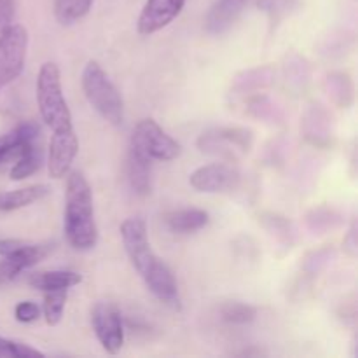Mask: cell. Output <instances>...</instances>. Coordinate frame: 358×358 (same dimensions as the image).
I'll return each mask as SVG.
<instances>
[{"label": "cell", "instance_id": "obj_34", "mask_svg": "<svg viewBox=\"0 0 358 358\" xmlns=\"http://www.w3.org/2000/svg\"><path fill=\"white\" fill-rule=\"evenodd\" d=\"M14 13H16V0H0V42L13 24Z\"/></svg>", "mask_w": 358, "mask_h": 358}, {"label": "cell", "instance_id": "obj_2", "mask_svg": "<svg viewBox=\"0 0 358 358\" xmlns=\"http://www.w3.org/2000/svg\"><path fill=\"white\" fill-rule=\"evenodd\" d=\"M65 192V234L72 248L93 250L98 243V226L94 220L93 191L80 171H69Z\"/></svg>", "mask_w": 358, "mask_h": 358}, {"label": "cell", "instance_id": "obj_15", "mask_svg": "<svg viewBox=\"0 0 358 358\" xmlns=\"http://www.w3.org/2000/svg\"><path fill=\"white\" fill-rule=\"evenodd\" d=\"M248 0H215L205 17V30L210 35H222L236 23Z\"/></svg>", "mask_w": 358, "mask_h": 358}, {"label": "cell", "instance_id": "obj_22", "mask_svg": "<svg viewBox=\"0 0 358 358\" xmlns=\"http://www.w3.org/2000/svg\"><path fill=\"white\" fill-rule=\"evenodd\" d=\"M93 0H55V16L59 24L69 27L87 16Z\"/></svg>", "mask_w": 358, "mask_h": 358}, {"label": "cell", "instance_id": "obj_20", "mask_svg": "<svg viewBox=\"0 0 358 358\" xmlns=\"http://www.w3.org/2000/svg\"><path fill=\"white\" fill-rule=\"evenodd\" d=\"M51 192V189L44 184L28 185V187L16 189V191L2 192L0 194V212H14L24 206L44 199Z\"/></svg>", "mask_w": 358, "mask_h": 358}, {"label": "cell", "instance_id": "obj_32", "mask_svg": "<svg viewBox=\"0 0 358 358\" xmlns=\"http://www.w3.org/2000/svg\"><path fill=\"white\" fill-rule=\"evenodd\" d=\"M332 255H334V250H332L331 247L318 248V250L310 252V254L304 257L303 269L308 273V275H318V273L324 271V269L327 268Z\"/></svg>", "mask_w": 358, "mask_h": 358}, {"label": "cell", "instance_id": "obj_18", "mask_svg": "<svg viewBox=\"0 0 358 358\" xmlns=\"http://www.w3.org/2000/svg\"><path fill=\"white\" fill-rule=\"evenodd\" d=\"M275 83V69L271 65L257 66L238 73L233 80V94H248L271 86Z\"/></svg>", "mask_w": 358, "mask_h": 358}, {"label": "cell", "instance_id": "obj_25", "mask_svg": "<svg viewBox=\"0 0 358 358\" xmlns=\"http://www.w3.org/2000/svg\"><path fill=\"white\" fill-rule=\"evenodd\" d=\"M44 163V152L38 147L31 145L20 159L14 161V166L10 168V178L13 180H23V178L34 175Z\"/></svg>", "mask_w": 358, "mask_h": 358}, {"label": "cell", "instance_id": "obj_26", "mask_svg": "<svg viewBox=\"0 0 358 358\" xmlns=\"http://www.w3.org/2000/svg\"><path fill=\"white\" fill-rule=\"evenodd\" d=\"M261 224L271 236H275L282 243L289 245V247L294 243V226L285 217H280L276 213H266L261 217Z\"/></svg>", "mask_w": 358, "mask_h": 358}, {"label": "cell", "instance_id": "obj_29", "mask_svg": "<svg viewBox=\"0 0 358 358\" xmlns=\"http://www.w3.org/2000/svg\"><path fill=\"white\" fill-rule=\"evenodd\" d=\"M297 3H299V0H259L257 7L262 13L268 14L271 24L276 27L296 9Z\"/></svg>", "mask_w": 358, "mask_h": 358}, {"label": "cell", "instance_id": "obj_10", "mask_svg": "<svg viewBox=\"0 0 358 358\" xmlns=\"http://www.w3.org/2000/svg\"><path fill=\"white\" fill-rule=\"evenodd\" d=\"M240 171L229 163L205 164L192 171L189 177L191 187L198 192H206V194L234 191L240 185Z\"/></svg>", "mask_w": 358, "mask_h": 358}, {"label": "cell", "instance_id": "obj_6", "mask_svg": "<svg viewBox=\"0 0 358 358\" xmlns=\"http://www.w3.org/2000/svg\"><path fill=\"white\" fill-rule=\"evenodd\" d=\"M254 143V135L245 128H217L199 135L198 149L210 156H219L226 161H234L247 154Z\"/></svg>", "mask_w": 358, "mask_h": 358}, {"label": "cell", "instance_id": "obj_5", "mask_svg": "<svg viewBox=\"0 0 358 358\" xmlns=\"http://www.w3.org/2000/svg\"><path fill=\"white\" fill-rule=\"evenodd\" d=\"M52 250L49 243H31L27 240H0V283L13 282L21 271L44 261Z\"/></svg>", "mask_w": 358, "mask_h": 358}, {"label": "cell", "instance_id": "obj_35", "mask_svg": "<svg viewBox=\"0 0 358 358\" xmlns=\"http://www.w3.org/2000/svg\"><path fill=\"white\" fill-rule=\"evenodd\" d=\"M343 248H345V252L350 255V257H355V255H357L358 241H357V224L355 222L352 224L348 234L345 236V241H343Z\"/></svg>", "mask_w": 358, "mask_h": 358}, {"label": "cell", "instance_id": "obj_23", "mask_svg": "<svg viewBox=\"0 0 358 358\" xmlns=\"http://www.w3.org/2000/svg\"><path fill=\"white\" fill-rule=\"evenodd\" d=\"M343 224V215L334 208L329 206H320V208L311 210L306 215V226L311 233L324 234L327 231L336 229Z\"/></svg>", "mask_w": 358, "mask_h": 358}, {"label": "cell", "instance_id": "obj_31", "mask_svg": "<svg viewBox=\"0 0 358 358\" xmlns=\"http://www.w3.org/2000/svg\"><path fill=\"white\" fill-rule=\"evenodd\" d=\"M287 80H289L292 86L304 87L306 83L310 80V66H308L306 59L301 58V56L294 55L292 58L287 63Z\"/></svg>", "mask_w": 358, "mask_h": 358}, {"label": "cell", "instance_id": "obj_9", "mask_svg": "<svg viewBox=\"0 0 358 358\" xmlns=\"http://www.w3.org/2000/svg\"><path fill=\"white\" fill-rule=\"evenodd\" d=\"M91 320L101 348L110 355H117L124 345V327L117 308L112 303H98L91 315Z\"/></svg>", "mask_w": 358, "mask_h": 358}, {"label": "cell", "instance_id": "obj_19", "mask_svg": "<svg viewBox=\"0 0 358 358\" xmlns=\"http://www.w3.org/2000/svg\"><path fill=\"white\" fill-rule=\"evenodd\" d=\"M164 222H166L168 229H170L171 233L187 234L203 229V227L210 222V215L205 210L185 208L177 210V212H170L164 217Z\"/></svg>", "mask_w": 358, "mask_h": 358}, {"label": "cell", "instance_id": "obj_24", "mask_svg": "<svg viewBox=\"0 0 358 358\" xmlns=\"http://www.w3.org/2000/svg\"><path fill=\"white\" fill-rule=\"evenodd\" d=\"M247 112L252 117L273 122V124L275 122H283L282 108L271 98L266 96V94H255V96H252L247 103Z\"/></svg>", "mask_w": 358, "mask_h": 358}, {"label": "cell", "instance_id": "obj_11", "mask_svg": "<svg viewBox=\"0 0 358 358\" xmlns=\"http://www.w3.org/2000/svg\"><path fill=\"white\" fill-rule=\"evenodd\" d=\"M184 6L185 0H147L136 21L138 34L145 37L157 34L182 13Z\"/></svg>", "mask_w": 358, "mask_h": 358}, {"label": "cell", "instance_id": "obj_14", "mask_svg": "<svg viewBox=\"0 0 358 358\" xmlns=\"http://www.w3.org/2000/svg\"><path fill=\"white\" fill-rule=\"evenodd\" d=\"M38 131L41 129L35 122H21L9 133L0 136V164L20 159L34 145Z\"/></svg>", "mask_w": 358, "mask_h": 358}, {"label": "cell", "instance_id": "obj_13", "mask_svg": "<svg viewBox=\"0 0 358 358\" xmlns=\"http://www.w3.org/2000/svg\"><path fill=\"white\" fill-rule=\"evenodd\" d=\"M303 131L308 142L313 145H329L334 136V117L324 105H310L303 119Z\"/></svg>", "mask_w": 358, "mask_h": 358}, {"label": "cell", "instance_id": "obj_1", "mask_svg": "<svg viewBox=\"0 0 358 358\" xmlns=\"http://www.w3.org/2000/svg\"><path fill=\"white\" fill-rule=\"evenodd\" d=\"M122 245L147 289L154 294L159 303L171 310L178 311L182 308L180 290L171 269L154 254L147 236V226L140 217L126 219L119 227Z\"/></svg>", "mask_w": 358, "mask_h": 358}, {"label": "cell", "instance_id": "obj_4", "mask_svg": "<svg viewBox=\"0 0 358 358\" xmlns=\"http://www.w3.org/2000/svg\"><path fill=\"white\" fill-rule=\"evenodd\" d=\"M80 83L91 107L112 126H121L124 121V101L100 63L94 59L87 62Z\"/></svg>", "mask_w": 358, "mask_h": 358}, {"label": "cell", "instance_id": "obj_27", "mask_svg": "<svg viewBox=\"0 0 358 358\" xmlns=\"http://www.w3.org/2000/svg\"><path fill=\"white\" fill-rule=\"evenodd\" d=\"M44 306H42V311H44V317L48 325L55 327L62 322L63 311H65L66 299H69V294L66 290H49V292H44Z\"/></svg>", "mask_w": 358, "mask_h": 358}, {"label": "cell", "instance_id": "obj_7", "mask_svg": "<svg viewBox=\"0 0 358 358\" xmlns=\"http://www.w3.org/2000/svg\"><path fill=\"white\" fill-rule=\"evenodd\" d=\"M28 52V31L23 24H10L0 42V90L23 72Z\"/></svg>", "mask_w": 358, "mask_h": 358}, {"label": "cell", "instance_id": "obj_12", "mask_svg": "<svg viewBox=\"0 0 358 358\" xmlns=\"http://www.w3.org/2000/svg\"><path fill=\"white\" fill-rule=\"evenodd\" d=\"M79 152V138L76 133L72 135L52 136L49 142L48 170L52 178H63L72 168L73 159Z\"/></svg>", "mask_w": 358, "mask_h": 358}, {"label": "cell", "instance_id": "obj_30", "mask_svg": "<svg viewBox=\"0 0 358 358\" xmlns=\"http://www.w3.org/2000/svg\"><path fill=\"white\" fill-rule=\"evenodd\" d=\"M44 357V353L24 343L13 341V339L0 338V358H37Z\"/></svg>", "mask_w": 358, "mask_h": 358}, {"label": "cell", "instance_id": "obj_33", "mask_svg": "<svg viewBox=\"0 0 358 358\" xmlns=\"http://www.w3.org/2000/svg\"><path fill=\"white\" fill-rule=\"evenodd\" d=\"M14 317L21 324H31V322L41 317V308L31 303V301H23V303H17L16 308H14Z\"/></svg>", "mask_w": 358, "mask_h": 358}, {"label": "cell", "instance_id": "obj_21", "mask_svg": "<svg viewBox=\"0 0 358 358\" xmlns=\"http://www.w3.org/2000/svg\"><path fill=\"white\" fill-rule=\"evenodd\" d=\"M324 90L332 103L341 108L352 107L353 96H355V87L353 80L345 72H331L324 80Z\"/></svg>", "mask_w": 358, "mask_h": 358}, {"label": "cell", "instance_id": "obj_16", "mask_svg": "<svg viewBox=\"0 0 358 358\" xmlns=\"http://www.w3.org/2000/svg\"><path fill=\"white\" fill-rule=\"evenodd\" d=\"M150 157L135 145L129 142L128 150V180L135 194L147 196L152 189V163Z\"/></svg>", "mask_w": 358, "mask_h": 358}, {"label": "cell", "instance_id": "obj_3", "mask_svg": "<svg viewBox=\"0 0 358 358\" xmlns=\"http://www.w3.org/2000/svg\"><path fill=\"white\" fill-rule=\"evenodd\" d=\"M37 105L42 121L52 131V136L76 133L62 86V76L56 63L45 62L37 76Z\"/></svg>", "mask_w": 358, "mask_h": 358}, {"label": "cell", "instance_id": "obj_17", "mask_svg": "<svg viewBox=\"0 0 358 358\" xmlns=\"http://www.w3.org/2000/svg\"><path fill=\"white\" fill-rule=\"evenodd\" d=\"M83 282V276L76 271H66V269H56V271H38L31 273L28 276V283L34 289L49 292V290H69L72 287L79 285Z\"/></svg>", "mask_w": 358, "mask_h": 358}, {"label": "cell", "instance_id": "obj_28", "mask_svg": "<svg viewBox=\"0 0 358 358\" xmlns=\"http://www.w3.org/2000/svg\"><path fill=\"white\" fill-rule=\"evenodd\" d=\"M257 317V310L245 303H226L220 306V318L227 324L245 325L250 324Z\"/></svg>", "mask_w": 358, "mask_h": 358}, {"label": "cell", "instance_id": "obj_8", "mask_svg": "<svg viewBox=\"0 0 358 358\" xmlns=\"http://www.w3.org/2000/svg\"><path fill=\"white\" fill-rule=\"evenodd\" d=\"M131 142L156 161H173L182 152L180 143L171 138L154 119H143L136 124Z\"/></svg>", "mask_w": 358, "mask_h": 358}]
</instances>
